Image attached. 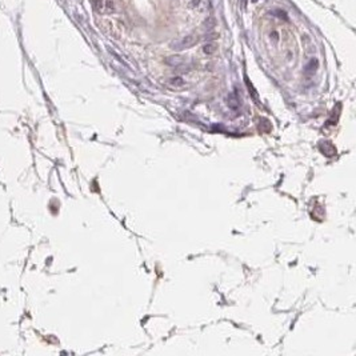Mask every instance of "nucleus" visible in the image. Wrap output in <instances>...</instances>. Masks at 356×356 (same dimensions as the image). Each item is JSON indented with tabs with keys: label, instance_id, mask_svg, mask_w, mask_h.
Masks as SVG:
<instances>
[{
	"label": "nucleus",
	"instance_id": "f257e3e1",
	"mask_svg": "<svg viewBox=\"0 0 356 356\" xmlns=\"http://www.w3.org/2000/svg\"><path fill=\"white\" fill-rule=\"evenodd\" d=\"M197 42H199V36L196 34L187 35L185 38H183L179 42H176V44H172V48H175V50H187V48L193 47Z\"/></svg>",
	"mask_w": 356,
	"mask_h": 356
},
{
	"label": "nucleus",
	"instance_id": "f03ea898",
	"mask_svg": "<svg viewBox=\"0 0 356 356\" xmlns=\"http://www.w3.org/2000/svg\"><path fill=\"white\" fill-rule=\"evenodd\" d=\"M185 61V58L181 55H172L168 56L166 59V63L171 67H179V65H183Z\"/></svg>",
	"mask_w": 356,
	"mask_h": 356
},
{
	"label": "nucleus",
	"instance_id": "7ed1b4c3",
	"mask_svg": "<svg viewBox=\"0 0 356 356\" xmlns=\"http://www.w3.org/2000/svg\"><path fill=\"white\" fill-rule=\"evenodd\" d=\"M216 48H218V46H216V43H207L204 47H203V52L204 54H207V55H212V54H215V51H216Z\"/></svg>",
	"mask_w": 356,
	"mask_h": 356
},
{
	"label": "nucleus",
	"instance_id": "20e7f679",
	"mask_svg": "<svg viewBox=\"0 0 356 356\" xmlns=\"http://www.w3.org/2000/svg\"><path fill=\"white\" fill-rule=\"evenodd\" d=\"M227 102H228V106H230V107H232V108H236L237 106H239V102L236 100V98L234 96V95H231V96L228 98Z\"/></svg>",
	"mask_w": 356,
	"mask_h": 356
},
{
	"label": "nucleus",
	"instance_id": "39448f33",
	"mask_svg": "<svg viewBox=\"0 0 356 356\" xmlns=\"http://www.w3.org/2000/svg\"><path fill=\"white\" fill-rule=\"evenodd\" d=\"M274 13H275V15H276V16L283 17L284 20H287V19H288L287 15H286V12H284V11H282V9H276V11H275Z\"/></svg>",
	"mask_w": 356,
	"mask_h": 356
},
{
	"label": "nucleus",
	"instance_id": "423d86ee",
	"mask_svg": "<svg viewBox=\"0 0 356 356\" xmlns=\"http://www.w3.org/2000/svg\"><path fill=\"white\" fill-rule=\"evenodd\" d=\"M204 26L208 27V28H212V27L215 26L214 19H212V17H211V19H208V20H206V23H204Z\"/></svg>",
	"mask_w": 356,
	"mask_h": 356
},
{
	"label": "nucleus",
	"instance_id": "0eeeda50",
	"mask_svg": "<svg viewBox=\"0 0 356 356\" xmlns=\"http://www.w3.org/2000/svg\"><path fill=\"white\" fill-rule=\"evenodd\" d=\"M172 83L174 84H183V80H181L180 77H175V79H172Z\"/></svg>",
	"mask_w": 356,
	"mask_h": 356
},
{
	"label": "nucleus",
	"instance_id": "6e6552de",
	"mask_svg": "<svg viewBox=\"0 0 356 356\" xmlns=\"http://www.w3.org/2000/svg\"><path fill=\"white\" fill-rule=\"evenodd\" d=\"M199 3H200V0H193L192 3H191V7H196Z\"/></svg>",
	"mask_w": 356,
	"mask_h": 356
}]
</instances>
